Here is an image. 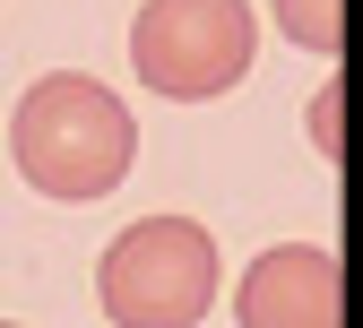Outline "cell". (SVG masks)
<instances>
[{
  "instance_id": "6da1fadb",
  "label": "cell",
  "mask_w": 363,
  "mask_h": 328,
  "mask_svg": "<svg viewBox=\"0 0 363 328\" xmlns=\"http://www.w3.org/2000/svg\"><path fill=\"white\" fill-rule=\"evenodd\" d=\"M9 156H18V181L61 208H86V199H113L130 164H139V121L113 96L104 78L86 69H52L35 78L18 113H9Z\"/></svg>"
},
{
  "instance_id": "7a4b0ae2",
  "label": "cell",
  "mask_w": 363,
  "mask_h": 328,
  "mask_svg": "<svg viewBox=\"0 0 363 328\" xmlns=\"http://www.w3.org/2000/svg\"><path fill=\"white\" fill-rule=\"evenodd\" d=\"M225 259L199 216H139L96 259V302L113 328H199L216 311Z\"/></svg>"
},
{
  "instance_id": "3957f363",
  "label": "cell",
  "mask_w": 363,
  "mask_h": 328,
  "mask_svg": "<svg viewBox=\"0 0 363 328\" xmlns=\"http://www.w3.org/2000/svg\"><path fill=\"white\" fill-rule=\"evenodd\" d=\"M251 52H259L251 0H139V18H130V69L147 96L173 104H208L242 86Z\"/></svg>"
},
{
  "instance_id": "277c9868",
  "label": "cell",
  "mask_w": 363,
  "mask_h": 328,
  "mask_svg": "<svg viewBox=\"0 0 363 328\" xmlns=\"http://www.w3.org/2000/svg\"><path fill=\"white\" fill-rule=\"evenodd\" d=\"M242 328H346V276L329 242H277L242 268L234 285Z\"/></svg>"
},
{
  "instance_id": "5b68a950",
  "label": "cell",
  "mask_w": 363,
  "mask_h": 328,
  "mask_svg": "<svg viewBox=\"0 0 363 328\" xmlns=\"http://www.w3.org/2000/svg\"><path fill=\"white\" fill-rule=\"evenodd\" d=\"M277 35L320 52V61H337L346 52V0H277Z\"/></svg>"
},
{
  "instance_id": "8992f818",
  "label": "cell",
  "mask_w": 363,
  "mask_h": 328,
  "mask_svg": "<svg viewBox=\"0 0 363 328\" xmlns=\"http://www.w3.org/2000/svg\"><path fill=\"white\" fill-rule=\"evenodd\" d=\"M337 104H346V86L329 78L320 96H311V147H320V156H337Z\"/></svg>"
},
{
  "instance_id": "52a82bcc",
  "label": "cell",
  "mask_w": 363,
  "mask_h": 328,
  "mask_svg": "<svg viewBox=\"0 0 363 328\" xmlns=\"http://www.w3.org/2000/svg\"><path fill=\"white\" fill-rule=\"evenodd\" d=\"M0 328H18V319H0Z\"/></svg>"
}]
</instances>
